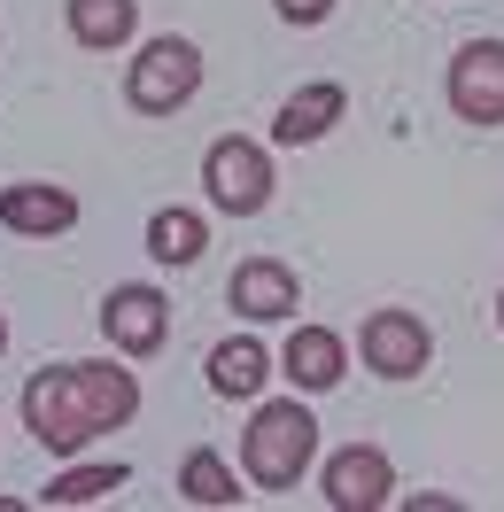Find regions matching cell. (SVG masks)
Masks as SVG:
<instances>
[{"mask_svg":"<svg viewBox=\"0 0 504 512\" xmlns=\"http://www.w3.org/2000/svg\"><path fill=\"white\" fill-rule=\"evenodd\" d=\"M497 326H504V288H497Z\"/></svg>","mask_w":504,"mask_h":512,"instance_id":"19","label":"cell"},{"mask_svg":"<svg viewBox=\"0 0 504 512\" xmlns=\"http://www.w3.org/2000/svg\"><path fill=\"white\" fill-rule=\"evenodd\" d=\"M272 373H287L295 396H326V388H342V373H349V342L334 326H295L287 350L272 357Z\"/></svg>","mask_w":504,"mask_h":512,"instance_id":"11","label":"cell"},{"mask_svg":"<svg viewBox=\"0 0 504 512\" xmlns=\"http://www.w3.org/2000/svg\"><path fill=\"white\" fill-rule=\"evenodd\" d=\"M63 24L86 55H117L140 32V0H63Z\"/></svg>","mask_w":504,"mask_h":512,"instance_id":"13","label":"cell"},{"mask_svg":"<svg viewBox=\"0 0 504 512\" xmlns=\"http://www.w3.org/2000/svg\"><path fill=\"white\" fill-rule=\"evenodd\" d=\"M442 94L466 125H504V39H466L442 70Z\"/></svg>","mask_w":504,"mask_h":512,"instance_id":"6","label":"cell"},{"mask_svg":"<svg viewBox=\"0 0 504 512\" xmlns=\"http://www.w3.org/2000/svg\"><path fill=\"white\" fill-rule=\"evenodd\" d=\"M272 8H280V24H295V32H311V24L334 16V0H272Z\"/></svg>","mask_w":504,"mask_h":512,"instance_id":"18","label":"cell"},{"mask_svg":"<svg viewBox=\"0 0 504 512\" xmlns=\"http://www.w3.org/2000/svg\"><path fill=\"white\" fill-rule=\"evenodd\" d=\"M101 334L117 357H156L171 342V295L148 288V280H125V288L101 295Z\"/></svg>","mask_w":504,"mask_h":512,"instance_id":"7","label":"cell"},{"mask_svg":"<svg viewBox=\"0 0 504 512\" xmlns=\"http://www.w3.org/2000/svg\"><path fill=\"white\" fill-rule=\"evenodd\" d=\"M342 117H349V86L342 78H311V86H295V94L280 101L272 140H280V148H311V140H326Z\"/></svg>","mask_w":504,"mask_h":512,"instance_id":"12","label":"cell"},{"mask_svg":"<svg viewBox=\"0 0 504 512\" xmlns=\"http://www.w3.org/2000/svg\"><path fill=\"white\" fill-rule=\"evenodd\" d=\"M132 412H140L132 365H47V373L24 381V427L55 458H78L86 443L132 427Z\"/></svg>","mask_w":504,"mask_h":512,"instance_id":"1","label":"cell"},{"mask_svg":"<svg viewBox=\"0 0 504 512\" xmlns=\"http://www.w3.org/2000/svg\"><path fill=\"white\" fill-rule=\"evenodd\" d=\"M0 350H8V319H0Z\"/></svg>","mask_w":504,"mask_h":512,"instance_id":"20","label":"cell"},{"mask_svg":"<svg viewBox=\"0 0 504 512\" xmlns=\"http://www.w3.org/2000/svg\"><path fill=\"white\" fill-rule=\"evenodd\" d=\"M202 249H210V218L202 210H156L148 218V256L156 264L187 272V264H202Z\"/></svg>","mask_w":504,"mask_h":512,"instance_id":"16","label":"cell"},{"mask_svg":"<svg viewBox=\"0 0 504 512\" xmlns=\"http://www.w3.org/2000/svg\"><path fill=\"white\" fill-rule=\"evenodd\" d=\"M194 94H202V47H194V39L163 32V39H148V47L132 55L125 101L140 109V117H179Z\"/></svg>","mask_w":504,"mask_h":512,"instance_id":"3","label":"cell"},{"mask_svg":"<svg viewBox=\"0 0 504 512\" xmlns=\"http://www.w3.org/2000/svg\"><path fill=\"white\" fill-rule=\"evenodd\" d=\"M357 357H365V373H380V381H419V373L435 365V334H427L419 311L380 303L373 319L357 326Z\"/></svg>","mask_w":504,"mask_h":512,"instance_id":"5","label":"cell"},{"mask_svg":"<svg viewBox=\"0 0 504 512\" xmlns=\"http://www.w3.org/2000/svg\"><path fill=\"white\" fill-rule=\"evenodd\" d=\"M311 466H318V419H311V404H295V396L256 404L249 427H241V481L264 489V497H287Z\"/></svg>","mask_w":504,"mask_h":512,"instance_id":"2","label":"cell"},{"mask_svg":"<svg viewBox=\"0 0 504 512\" xmlns=\"http://www.w3.org/2000/svg\"><path fill=\"white\" fill-rule=\"evenodd\" d=\"M179 497H187V505H241V497H249V481H241V466H233V458H225V450H187V458H179Z\"/></svg>","mask_w":504,"mask_h":512,"instance_id":"14","label":"cell"},{"mask_svg":"<svg viewBox=\"0 0 504 512\" xmlns=\"http://www.w3.org/2000/svg\"><path fill=\"white\" fill-rule=\"evenodd\" d=\"M0 225L16 241H63L78 225V194L55 187V179H8L0 187Z\"/></svg>","mask_w":504,"mask_h":512,"instance_id":"9","label":"cell"},{"mask_svg":"<svg viewBox=\"0 0 504 512\" xmlns=\"http://www.w3.org/2000/svg\"><path fill=\"white\" fill-rule=\"evenodd\" d=\"M264 381H272V350L264 342H249V334H233V342H218L210 350V388L218 396H264Z\"/></svg>","mask_w":504,"mask_h":512,"instance_id":"15","label":"cell"},{"mask_svg":"<svg viewBox=\"0 0 504 512\" xmlns=\"http://www.w3.org/2000/svg\"><path fill=\"white\" fill-rule=\"evenodd\" d=\"M318 497L334 512H380L396 497V466H388V450L380 443H349L334 450L326 466H318Z\"/></svg>","mask_w":504,"mask_h":512,"instance_id":"8","label":"cell"},{"mask_svg":"<svg viewBox=\"0 0 504 512\" xmlns=\"http://www.w3.org/2000/svg\"><path fill=\"white\" fill-rule=\"evenodd\" d=\"M225 303L241 311V319H295V303H303V288H295V264H280V256H241L233 264V280H225Z\"/></svg>","mask_w":504,"mask_h":512,"instance_id":"10","label":"cell"},{"mask_svg":"<svg viewBox=\"0 0 504 512\" xmlns=\"http://www.w3.org/2000/svg\"><path fill=\"white\" fill-rule=\"evenodd\" d=\"M125 481H132V474L117 466V458H94V466H63V474L39 489V505H101V497H117Z\"/></svg>","mask_w":504,"mask_h":512,"instance_id":"17","label":"cell"},{"mask_svg":"<svg viewBox=\"0 0 504 512\" xmlns=\"http://www.w3.org/2000/svg\"><path fill=\"white\" fill-rule=\"evenodd\" d=\"M202 194H210V210H225V218H256L272 202V148L249 140V132L210 140L202 148Z\"/></svg>","mask_w":504,"mask_h":512,"instance_id":"4","label":"cell"}]
</instances>
